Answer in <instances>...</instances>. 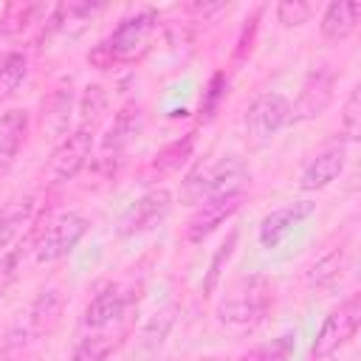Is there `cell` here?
<instances>
[{
	"mask_svg": "<svg viewBox=\"0 0 361 361\" xmlns=\"http://www.w3.org/2000/svg\"><path fill=\"white\" fill-rule=\"evenodd\" d=\"M274 299V288L265 276L251 274L237 279L228 293L220 299L217 305V319L223 324H234V327H251L257 322H262V316L268 313Z\"/></svg>",
	"mask_w": 361,
	"mask_h": 361,
	"instance_id": "cell-1",
	"label": "cell"
},
{
	"mask_svg": "<svg viewBox=\"0 0 361 361\" xmlns=\"http://www.w3.org/2000/svg\"><path fill=\"white\" fill-rule=\"evenodd\" d=\"M243 172H245V169H243V161H240L237 155L209 158V161L197 164V166L186 175L183 186H180V197H183L186 203H200V200H206L209 195H217V192H223V189H231L234 180L243 178Z\"/></svg>",
	"mask_w": 361,
	"mask_h": 361,
	"instance_id": "cell-2",
	"label": "cell"
},
{
	"mask_svg": "<svg viewBox=\"0 0 361 361\" xmlns=\"http://www.w3.org/2000/svg\"><path fill=\"white\" fill-rule=\"evenodd\" d=\"M152 23H155V14H152V11H141V14L124 17V20L118 23V28L110 34V39L102 42L87 59L96 62L99 68H107V65L116 62V59H130V56H133L135 51H141L144 42L149 39Z\"/></svg>",
	"mask_w": 361,
	"mask_h": 361,
	"instance_id": "cell-3",
	"label": "cell"
},
{
	"mask_svg": "<svg viewBox=\"0 0 361 361\" xmlns=\"http://www.w3.org/2000/svg\"><path fill=\"white\" fill-rule=\"evenodd\" d=\"M245 200V189L243 186H231L223 189L217 195H209L206 200H200V206L195 209V214L186 223V240L189 243H200L206 240L217 226H223Z\"/></svg>",
	"mask_w": 361,
	"mask_h": 361,
	"instance_id": "cell-4",
	"label": "cell"
},
{
	"mask_svg": "<svg viewBox=\"0 0 361 361\" xmlns=\"http://www.w3.org/2000/svg\"><path fill=\"white\" fill-rule=\"evenodd\" d=\"M336 79H338V73H336L333 65H327V62L316 65V68L305 76V82H302L299 99H296V104L290 107V118H293V121H310V118L322 116V113L330 107V102H333Z\"/></svg>",
	"mask_w": 361,
	"mask_h": 361,
	"instance_id": "cell-5",
	"label": "cell"
},
{
	"mask_svg": "<svg viewBox=\"0 0 361 361\" xmlns=\"http://www.w3.org/2000/svg\"><path fill=\"white\" fill-rule=\"evenodd\" d=\"M93 133H96V121H82L79 130H73L68 138H62V144L54 149V155L48 161L51 183L71 180L87 164V155L93 147Z\"/></svg>",
	"mask_w": 361,
	"mask_h": 361,
	"instance_id": "cell-6",
	"label": "cell"
},
{
	"mask_svg": "<svg viewBox=\"0 0 361 361\" xmlns=\"http://www.w3.org/2000/svg\"><path fill=\"white\" fill-rule=\"evenodd\" d=\"M87 231V217L79 212H65L56 220L48 223V228L42 231L39 243H37V262H54L62 259L65 254H71L76 248V243L85 237Z\"/></svg>",
	"mask_w": 361,
	"mask_h": 361,
	"instance_id": "cell-7",
	"label": "cell"
},
{
	"mask_svg": "<svg viewBox=\"0 0 361 361\" xmlns=\"http://www.w3.org/2000/svg\"><path fill=\"white\" fill-rule=\"evenodd\" d=\"M169 209H172V195L166 189H149L124 209V214L116 223V231L121 237L144 234V231L155 228L169 214Z\"/></svg>",
	"mask_w": 361,
	"mask_h": 361,
	"instance_id": "cell-8",
	"label": "cell"
},
{
	"mask_svg": "<svg viewBox=\"0 0 361 361\" xmlns=\"http://www.w3.org/2000/svg\"><path fill=\"white\" fill-rule=\"evenodd\" d=\"M358 319H361V296H350L341 307H336L324 319V324L313 341V358L322 361V358L333 355L341 344H347L358 327Z\"/></svg>",
	"mask_w": 361,
	"mask_h": 361,
	"instance_id": "cell-9",
	"label": "cell"
},
{
	"mask_svg": "<svg viewBox=\"0 0 361 361\" xmlns=\"http://www.w3.org/2000/svg\"><path fill=\"white\" fill-rule=\"evenodd\" d=\"M290 121V102L282 93H262L245 113V127L254 138H271Z\"/></svg>",
	"mask_w": 361,
	"mask_h": 361,
	"instance_id": "cell-10",
	"label": "cell"
},
{
	"mask_svg": "<svg viewBox=\"0 0 361 361\" xmlns=\"http://www.w3.org/2000/svg\"><path fill=\"white\" fill-rule=\"evenodd\" d=\"M59 313H62V296H59V290H42V293L34 299V305L28 307L25 319L20 322V327H17L14 333H8L6 338H8L11 347H14V344H20V341H28V338H34V336H42V333H48V330L56 324Z\"/></svg>",
	"mask_w": 361,
	"mask_h": 361,
	"instance_id": "cell-11",
	"label": "cell"
},
{
	"mask_svg": "<svg viewBox=\"0 0 361 361\" xmlns=\"http://www.w3.org/2000/svg\"><path fill=\"white\" fill-rule=\"evenodd\" d=\"M316 212V203L313 200H293L282 209H274L271 214L262 217L259 223V243L265 248H276L302 220H307L310 214Z\"/></svg>",
	"mask_w": 361,
	"mask_h": 361,
	"instance_id": "cell-12",
	"label": "cell"
},
{
	"mask_svg": "<svg viewBox=\"0 0 361 361\" xmlns=\"http://www.w3.org/2000/svg\"><path fill=\"white\" fill-rule=\"evenodd\" d=\"M133 296L124 285H107L104 290H99L90 305L85 307V316H82V324L90 327V330H102L113 322H118L124 316V310L130 307Z\"/></svg>",
	"mask_w": 361,
	"mask_h": 361,
	"instance_id": "cell-13",
	"label": "cell"
},
{
	"mask_svg": "<svg viewBox=\"0 0 361 361\" xmlns=\"http://www.w3.org/2000/svg\"><path fill=\"white\" fill-rule=\"evenodd\" d=\"M141 130H144V110H141L138 104H124V107L116 113L113 124L107 127V133H104V138H102V149L118 152V149L130 147V144L141 135Z\"/></svg>",
	"mask_w": 361,
	"mask_h": 361,
	"instance_id": "cell-14",
	"label": "cell"
},
{
	"mask_svg": "<svg viewBox=\"0 0 361 361\" xmlns=\"http://www.w3.org/2000/svg\"><path fill=\"white\" fill-rule=\"evenodd\" d=\"M344 164H347V152L344 147H330L324 149L299 178V186L305 192H313V189H324L327 183H333L341 172H344Z\"/></svg>",
	"mask_w": 361,
	"mask_h": 361,
	"instance_id": "cell-15",
	"label": "cell"
},
{
	"mask_svg": "<svg viewBox=\"0 0 361 361\" xmlns=\"http://www.w3.org/2000/svg\"><path fill=\"white\" fill-rule=\"evenodd\" d=\"M358 17H361V3L358 0H336V3H330L324 8V14H322L324 39H330V42L347 39L355 31Z\"/></svg>",
	"mask_w": 361,
	"mask_h": 361,
	"instance_id": "cell-16",
	"label": "cell"
},
{
	"mask_svg": "<svg viewBox=\"0 0 361 361\" xmlns=\"http://www.w3.org/2000/svg\"><path fill=\"white\" fill-rule=\"evenodd\" d=\"M28 135V113L14 107L0 116V172L11 166L14 155L20 152L23 141Z\"/></svg>",
	"mask_w": 361,
	"mask_h": 361,
	"instance_id": "cell-17",
	"label": "cell"
},
{
	"mask_svg": "<svg viewBox=\"0 0 361 361\" xmlns=\"http://www.w3.org/2000/svg\"><path fill=\"white\" fill-rule=\"evenodd\" d=\"M31 214H34V197L31 195L14 197L0 209V251L14 243V237L28 226Z\"/></svg>",
	"mask_w": 361,
	"mask_h": 361,
	"instance_id": "cell-18",
	"label": "cell"
},
{
	"mask_svg": "<svg viewBox=\"0 0 361 361\" xmlns=\"http://www.w3.org/2000/svg\"><path fill=\"white\" fill-rule=\"evenodd\" d=\"M344 265H347V251H344V248L327 251L322 259H316V262L307 268V285H310V288H324V285L336 282V279L341 276Z\"/></svg>",
	"mask_w": 361,
	"mask_h": 361,
	"instance_id": "cell-19",
	"label": "cell"
},
{
	"mask_svg": "<svg viewBox=\"0 0 361 361\" xmlns=\"http://www.w3.org/2000/svg\"><path fill=\"white\" fill-rule=\"evenodd\" d=\"M296 350V333H282L254 350H248L245 355H240V361H290Z\"/></svg>",
	"mask_w": 361,
	"mask_h": 361,
	"instance_id": "cell-20",
	"label": "cell"
},
{
	"mask_svg": "<svg viewBox=\"0 0 361 361\" xmlns=\"http://www.w3.org/2000/svg\"><path fill=\"white\" fill-rule=\"evenodd\" d=\"M25 73H28V59H25V54L11 51V54H6V56L0 59V102L8 99L11 93H17V87H20L23 79H25Z\"/></svg>",
	"mask_w": 361,
	"mask_h": 361,
	"instance_id": "cell-21",
	"label": "cell"
},
{
	"mask_svg": "<svg viewBox=\"0 0 361 361\" xmlns=\"http://www.w3.org/2000/svg\"><path fill=\"white\" fill-rule=\"evenodd\" d=\"M192 144H195L192 135H183L180 141L166 144V147L155 155V161H152V172H158V175H169V172L180 169V164L192 155Z\"/></svg>",
	"mask_w": 361,
	"mask_h": 361,
	"instance_id": "cell-22",
	"label": "cell"
},
{
	"mask_svg": "<svg viewBox=\"0 0 361 361\" xmlns=\"http://www.w3.org/2000/svg\"><path fill=\"white\" fill-rule=\"evenodd\" d=\"M37 11H39L37 3H14V6H8L6 8V17L0 23V31L3 34H20V31H25L34 23V14Z\"/></svg>",
	"mask_w": 361,
	"mask_h": 361,
	"instance_id": "cell-23",
	"label": "cell"
},
{
	"mask_svg": "<svg viewBox=\"0 0 361 361\" xmlns=\"http://www.w3.org/2000/svg\"><path fill=\"white\" fill-rule=\"evenodd\" d=\"M68 116H71V93L59 90V93H54V96L48 99V104H45V121H48V127H51L54 135H62V133H65Z\"/></svg>",
	"mask_w": 361,
	"mask_h": 361,
	"instance_id": "cell-24",
	"label": "cell"
},
{
	"mask_svg": "<svg viewBox=\"0 0 361 361\" xmlns=\"http://www.w3.org/2000/svg\"><path fill=\"white\" fill-rule=\"evenodd\" d=\"M110 350H113L110 336H87L76 344V350L71 353V361H104Z\"/></svg>",
	"mask_w": 361,
	"mask_h": 361,
	"instance_id": "cell-25",
	"label": "cell"
},
{
	"mask_svg": "<svg viewBox=\"0 0 361 361\" xmlns=\"http://www.w3.org/2000/svg\"><path fill=\"white\" fill-rule=\"evenodd\" d=\"M175 313H178V307H164L161 313H155L152 316V322L144 327V333H141V344H144V350H149V347H158L161 341H164V336L169 333V327H172V322H175Z\"/></svg>",
	"mask_w": 361,
	"mask_h": 361,
	"instance_id": "cell-26",
	"label": "cell"
},
{
	"mask_svg": "<svg viewBox=\"0 0 361 361\" xmlns=\"http://www.w3.org/2000/svg\"><path fill=\"white\" fill-rule=\"evenodd\" d=\"M358 133H361V90L353 87L344 104V116H341V135L347 141H358Z\"/></svg>",
	"mask_w": 361,
	"mask_h": 361,
	"instance_id": "cell-27",
	"label": "cell"
},
{
	"mask_svg": "<svg viewBox=\"0 0 361 361\" xmlns=\"http://www.w3.org/2000/svg\"><path fill=\"white\" fill-rule=\"evenodd\" d=\"M313 3H305V0H282L279 6H276V20L282 23V25H288V28H293V25H302V23H307L310 17H313Z\"/></svg>",
	"mask_w": 361,
	"mask_h": 361,
	"instance_id": "cell-28",
	"label": "cell"
},
{
	"mask_svg": "<svg viewBox=\"0 0 361 361\" xmlns=\"http://www.w3.org/2000/svg\"><path fill=\"white\" fill-rule=\"evenodd\" d=\"M234 243H237V234L231 231L228 234V240L217 248V254H214V259H212V265H209V276H206V285H203V290L206 293H212L214 288H217V279H220V268H223V262H228V257H231V251H234Z\"/></svg>",
	"mask_w": 361,
	"mask_h": 361,
	"instance_id": "cell-29",
	"label": "cell"
},
{
	"mask_svg": "<svg viewBox=\"0 0 361 361\" xmlns=\"http://www.w3.org/2000/svg\"><path fill=\"white\" fill-rule=\"evenodd\" d=\"M17 262H20V251H11V254H3V257H0V293L14 282V276H17Z\"/></svg>",
	"mask_w": 361,
	"mask_h": 361,
	"instance_id": "cell-30",
	"label": "cell"
},
{
	"mask_svg": "<svg viewBox=\"0 0 361 361\" xmlns=\"http://www.w3.org/2000/svg\"><path fill=\"white\" fill-rule=\"evenodd\" d=\"M8 350H11V341H8V338H0V361L6 358V353H8Z\"/></svg>",
	"mask_w": 361,
	"mask_h": 361,
	"instance_id": "cell-31",
	"label": "cell"
}]
</instances>
